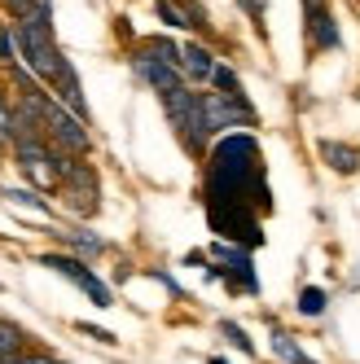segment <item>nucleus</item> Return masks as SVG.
Listing matches in <instances>:
<instances>
[{
	"label": "nucleus",
	"instance_id": "1",
	"mask_svg": "<svg viewBox=\"0 0 360 364\" xmlns=\"http://www.w3.org/2000/svg\"><path fill=\"white\" fill-rule=\"evenodd\" d=\"M268 211L264 159L255 136L238 132L211 149L207 163V220L228 242H260V215Z\"/></svg>",
	"mask_w": 360,
	"mask_h": 364
},
{
	"label": "nucleus",
	"instance_id": "2",
	"mask_svg": "<svg viewBox=\"0 0 360 364\" xmlns=\"http://www.w3.org/2000/svg\"><path fill=\"white\" fill-rule=\"evenodd\" d=\"M48 18H53V9H48V0H40L31 18L14 22V44H18L22 62H27L44 84H53L66 58L58 53V44H53V22H48Z\"/></svg>",
	"mask_w": 360,
	"mask_h": 364
},
{
	"label": "nucleus",
	"instance_id": "3",
	"mask_svg": "<svg viewBox=\"0 0 360 364\" xmlns=\"http://www.w3.org/2000/svg\"><path fill=\"white\" fill-rule=\"evenodd\" d=\"M163 106H167V119L180 127V136H185L189 149H202L211 141V127H207V114H202V97L189 92V88H176L163 97Z\"/></svg>",
	"mask_w": 360,
	"mask_h": 364
},
{
	"label": "nucleus",
	"instance_id": "4",
	"mask_svg": "<svg viewBox=\"0 0 360 364\" xmlns=\"http://www.w3.org/2000/svg\"><path fill=\"white\" fill-rule=\"evenodd\" d=\"M202 114H207L211 136L228 132V127H250L255 123V110L246 106V101H233V97H224V92H202Z\"/></svg>",
	"mask_w": 360,
	"mask_h": 364
},
{
	"label": "nucleus",
	"instance_id": "5",
	"mask_svg": "<svg viewBox=\"0 0 360 364\" xmlns=\"http://www.w3.org/2000/svg\"><path fill=\"white\" fill-rule=\"evenodd\" d=\"M40 264H44V268H53V272H62V277H70V281L92 299V307H110V290L92 277V268L80 264V259H70V255H44Z\"/></svg>",
	"mask_w": 360,
	"mask_h": 364
},
{
	"label": "nucleus",
	"instance_id": "6",
	"mask_svg": "<svg viewBox=\"0 0 360 364\" xmlns=\"http://www.w3.org/2000/svg\"><path fill=\"white\" fill-rule=\"evenodd\" d=\"M18 167L27 171L40 189H53L58 180H62V176H58V167H53V149H48L44 141H27V145H18Z\"/></svg>",
	"mask_w": 360,
	"mask_h": 364
},
{
	"label": "nucleus",
	"instance_id": "7",
	"mask_svg": "<svg viewBox=\"0 0 360 364\" xmlns=\"http://www.w3.org/2000/svg\"><path fill=\"white\" fill-rule=\"evenodd\" d=\"M132 66H137V75H141V80H145L154 92H159V97H167V92H176V88H185V84H180V66H167V62H159V58H149L145 48L132 58Z\"/></svg>",
	"mask_w": 360,
	"mask_h": 364
},
{
	"label": "nucleus",
	"instance_id": "8",
	"mask_svg": "<svg viewBox=\"0 0 360 364\" xmlns=\"http://www.w3.org/2000/svg\"><path fill=\"white\" fill-rule=\"evenodd\" d=\"M66 198H70V211H80V215H92L97 211V176H92V167H75L66 180Z\"/></svg>",
	"mask_w": 360,
	"mask_h": 364
},
{
	"label": "nucleus",
	"instance_id": "9",
	"mask_svg": "<svg viewBox=\"0 0 360 364\" xmlns=\"http://www.w3.org/2000/svg\"><path fill=\"white\" fill-rule=\"evenodd\" d=\"M216 66H220V62H216L202 44H185V48H180V70H185L189 80H211Z\"/></svg>",
	"mask_w": 360,
	"mask_h": 364
},
{
	"label": "nucleus",
	"instance_id": "10",
	"mask_svg": "<svg viewBox=\"0 0 360 364\" xmlns=\"http://www.w3.org/2000/svg\"><path fill=\"white\" fill-rule=\"evenodd\" d=\"M307 40H312V48H334V44H339V27H334L329 9L307 14Z\"/></svg>",
	"mask_w": 360,
	"mask_h": 364
},
{
	"label": "nucleus",
	"instance_id": "11",
	"mask_svg": "<svg viewBox=\"0 0 360 364\" xmlns=\"http://www.w3.org/2000/svg\"><path fill=\"white\" fill-rule=\"evenodd\" d=\"M53 88H62V97H66V106H70L75 114H84V92H80V80H75V66H70V62H62V70H58V80H53Z\"/></svg>",
	"mask_w": 360,
	"mask_h": 364
},
{
	"label": "nucleus",
	"instance_id": "12",
	"mask_svg": "<svg viewBox=\"0 0 360 364\" xmlns=\"http://www.w3.org/2000/svg\"><path fill=\"white\" fill-rule=\"evenodd\" d=\"M321 154H325V163H329L334 171H343V176H351V171L360 167V154H356L351 145H334V141H325Z\"/></svg>",
	"mask_w": 360,
	"mask_h": 364
},
{
	"label": "nucleus",
	"instance_id": "13",
	"mask_svg": "<svg viewBox=\"0 0 360 364\" xmlns=\"http://www.w3.org/2000/svg\"><path fill=\"white\" fill-rule=\"evenodd\" d=\"M141 48H145L149 58H159V62H167V66H180V48H176L171 40H163V36H159V40H149V44H141Z\"/></svg>",
	"mask_w": 360,
	"mask_h": 364
},
{
	"label": "nucleus",
	"instance_id": "14",
	"mask_svg": "<svg viewBox=\"0 0 360 364\" xmlns=\"http://www.w3.org/2000/svg\"><path fill=\"white\" fill-rule=\"evenodd\" d=\"M211 80L220 84V92H224V97H233V101H246V92H242V80H238V75L228 70V66H216V75H211Z\"/></svg>",
	"mask_w": 360,
	"mask_h": 364
},
{
	"label": "nucleus",
	"instance_id": "15",
	"mask_svg": "<svg viewBox=\"0 0 360 364\" xmlns=\"http://www.w3.org/2000/svg\"><path fill=\"white\" fill-rule=\"evenodd\" d=\"M18 351H22V329L0 321V355H5V360H14Z\"/></svg>",
	"mask_w": 360,
	"mask_h": 364
},
{
	"label": "nucleus",
	"instance_id": "16",
	"mask_svg": "<svg viewBox=\"0 0 360 364\" xmlns=\"http://www.w3.org/2000/svg\"><path fill=\"white\" fill-rule=\"evenodd\" d=\"M299 311H303V316H321V311H325V290L307 285V290L299 294Z\"/></svg>",
	"mask_w": 360,
	"mask_h": 364
},
{
	"label": "nucleus",
	"instance_id": "17",
	"mask_svg": "<svg viewBox=\"0 0 360 364\" xmlns=\"http://www.w3.org/2000/svg\"><path fill=\"white\" fill-rule=\"evenodd\" d=\"M272 347H277L281 355H286L290 364H317V360H307V355H303V351H299V347L290 343V338H286V333H272Z\"/></svg>",
	"mask_w": 360,
	"mask_h": 364
},
{
	"label": "nucleus",
	"instance_id": "18",
	"mask_svg": "<svg viewBox=\"0 0 360 364\" xmlns=\"http://www.w3.org/2000/svg\"><path fill=\"white\" fill-rule=\"evenodd\" d=\"M66 242L80 250V255H97L101 250V237H92V232H66Z\"/></svg>",
	"mask_w": 360,
	"mask_h": 364
},
{
	"label": "nucleus",
	"instance_id": "19",
	"mask_svg": "<svg viewBox=\"0 0 360 364\" xmlns=\"http://www.w3.org/2000/svg\"><path fill=\"white\" fill-rule=\"evenodd\" d=\"M0 141H14V110L5 106V97H0Z\"/></svg>",
	"mask_w": 360,
	"mask_h": 364
},
{
	"label": "nucleus",
	"instance_id": "20",
	"mask_svg": "<svg viewBox=\"0 0 360 364\" xmlns=\"http://www.w3.org/2000/svg\"><path fill=\"white\" fill-rule=\"evenodd\" d=\"M5 5H9V14L22 22V18H31V14H36V5H40V0H5Z\"/></svg>",
	"mask_w": 360,
	"mask_h": 364
},
{
	"label": "nucleus",
	"instance_id": "21",
	"mask_svg": "<svg viewBox=\"0 0 360 364\" xmlns=\"http://www.w3.org/2000/svg\"><path fill=\"white\" fill-rule=\"evenodd\" d=\"M159 18H163V22H171V27H189V22L180 18V9H176V5H167V0H159Z\"/></svg>",
	"mask_w": 360,
	"mask_h": 364
},
{
	"label": "nucleus",
	"instance_id": "22",
	"mask_svg": "<svg viewBox=\"0 0 360 364\" xmlns=\"http://www.w3.org/2000/svg\"><path fill=\"white\" fill-rule=\"evenodd\" d=\"M224 338H228V343H238L242 351H250V338H246V333H242V329H238L233 321H224Z\"/></svg>",
	"mask_w": 360,
	"mask_h": 364
},
{
	"label": "nucleus",
	"instance_id": "23",
	"mask_svg": "<svg viewBox=\"0 0 360 364\" xmlns=\"http://www.w3.org/2000/svg\"><path fill=\"white\" fill-rule=\"evenodd\" d=\"M5 364H58L53 355H40V351H31V355H14V360H5Z\"/></svg>",
	"mask_w": 360,
	"mask_h": 364
},
{
	"label": "nucleus",
	"instance_id": "24",
	"mask_svg": "<svg viewBox=\"0 0 360 364\" xmlns=\"http://www.w3.org/2000/svg\"><path fill=\"white\" fill-rule=\"evenodd\" d=\"M80 329H84L88 338H97V343H119V338H115L110 329H97V325H80Z\"/></svg>",
	"mask_w": 360,
	"mask_h": 364
},
{
	"label": "nucleus",
	"instance_id": "25",
	"mask_svg": "<svg viewBox=\"0 0 360 364\" xmlns=\"http://www.w3.org/2000/svg\"><path fill=\"white\" fill-rule=\"evenodd\" d=\"M242 9H246L250 18H260V14H264V5H260V0H242Z\"/></svg>",
	"mask_w": 360,
	"mask_h": 364
},
{
	"label": "nucleus",
	"instance_id": "26",
	"mask_svg": "<svg viewBox=\"0 0 360 364\" xmlns=\"http://www.w3.org/2000/svg\"><path fill=\"white\" fill-rule=\"evenodd\" d=\"M325 9V0H303V14H321Z\"/></svg>",
	"mask_w": 360,
	"mask_h": 364
},
{
	"label": "nucleus",
	"instance_id": "27",
	"mask_svg": "<svg viewBox=\"0 0 360 364\" xmlns=\"http://www.w3.org/2000/svg\"><path fill=\"white\" fill-rule=\"evenodd\" d=\"M211 364H228V360H211Z\"/></svg>",
	"mask_w": 360,
	"mask_h": 364
},
{
	"label": "nucleus",
	"instance_id": "28",
	"mask_svg": "<svg viewBox=\"0 0 360 364\" xmlns=\"http://www.w3.org/2000/svg\"><path fill=\"white\" fill-rule=\"evenodd\" d=\"M0 364H5V355H0Z\"/></svg>",
	"mask_w": 360,
	"mask_h": 364
}]
</instances>
